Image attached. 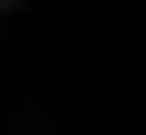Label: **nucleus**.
<instances>
[{"instance_id": "obj_1", "label": "nucleus", "mask_w": 146, "mask_h": 135, "mask_svg": "<svg viewBox=\"0 0 146 135\" xmlns=\"http://www.w3.org/2000/svg\"><path fill=\"white\" fill-rule=\"evenodd\" d=\"M0 11H11V0H0Z\"/></svg>"}]
</instances>
